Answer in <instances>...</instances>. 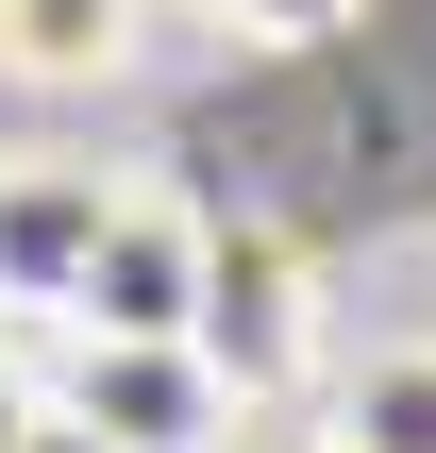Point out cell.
Returning <instances> with one entry per match:
<instances>
[{"label": "cell", "instance_id": "obj_5", "mask_svg": "<svg viewBox=\"0 0 436 453\" xmlns=\"http://www.w3.org/2000/svg\"><path fill=\"white\" fill-rule=\"evenodd\" d=\"M151 67V0H0V84L17 101H118Z\"/></svg>", "mask_w": 436, "mask_h": 453}, {"label": "cell", "instance_id": "obj_7", "mask_svg": "<svg viewBox=\"0 0 436 453\" xmlns=\"http://www.w3.org/2000/svg\"><path fill=\"white\" fill-rule=\"evenodd\" d=\"M151 17H202V34H235V50H336L370 0H151Z\"/></svg>", "mask_w": 436, "mask_h": 453}, {"label": "cell", "instance_id": "obj_4", "mask_svg": "<svg viewBox=\"0 0 436 453\" xmlns=\"http://www.w3.org/2000/svg\"><path fill=\"white\" fill-rule=\"evenodd\" d=\"M118 168H67V151H0V319H67V269H84V219H101Z\"/></svg>", "mask_w": 436, "mask_h": 453}, {"label": "cell", "instance_id": "obj_8", "mask_svg": "<svg viewBox=\"0 0 436 453\" xmlns=\"http://www.w3.org/2000/svg\"><path fill=\"white\" fill-rule=\"evenodd\" d=\"M34 420H50V370H34V353H17V336H0V453L34 437Z\"/></svg>", "mask_w": 436, "mask_h": 453}, {"label": "cell", "instance_id": "obj_10", "mask_svg": "<svg viewBox=\"0 0 436 453\" xmlns=\"http://www.w3.org/2000/svg\"><path fill=\"white\" fill-rule=\"evenodd\" d=\"M17 453H101V437H84V420H67V403H50V420H34V437H17Z\"/></svg>", "mask_w": 436, "mask_h": 453}, {"label": "cell", "instance_id": "obj_2", "mask_svg": "<svg viewBox=\"0 0 436 453\" xmlns=\"http://www.w3.org/2000/svg\"><path fill=\"white\" fill-rule=\"evenodd\" d=\"M50 403L101 453H235L252 437V403L218 387L202 336H50Z\"/></svg>", "mask_w": 436, "mask_h": 453}, {"label": "cell", "instance_id": "obj_1", "mask_svg": "<svg viewBox=\"0 0 436 453\" xmlns=\"http://www.w3.org/2000/svg\"><path fill=\"white\" fill-rule=\"evenodd\" d=\"M202 286H218V202L168 185V168H118L50 336H202Z\"/></svg>", "mask_w": 436, "mask_h": 453}, {"label": "cell", "instance_id": "obj_3", "mask_svg": "<svg viewBox=\"0 0 436 453\" xmlns=\"http://www.w3.org/2000/svg\"><path fill=\"white\" fill-rule=\"evenodd\" d=\"M202 353H218V387H235L252 420H286V403L336 370V319H319V269H302V235H269V219H218Z\"/></svg>", "mask_w": 436, "mask_h": 453}, {"label": "cell", "instance_id": "obj_6", "mask_svg": "<svg viewBox=\"0 0 436 453\" xmlns=\"http://www.w3.org/2000/svg\"><path fill=\"white\" fill-rule=\"evenodd\" d=\"M319 420H336L353 453H436V336H336Z\"/></svg>", "mask_w": 436, "mask_h": 453}, {"label": "cell", "instance_id": "obj_9", "mask_svg": "<svg viewBox=\"0 0 436 453\" xmlns=\"http://www.w3.org/2000/svg\"><path fill=\"white\" fill-rule=\"evenodd\" d=\"M252 453H353V437H336V420L302 403V420H269V437H252Z\"/></svg>", "mask_w": 436, "mask_h": 453}]
</instances>
